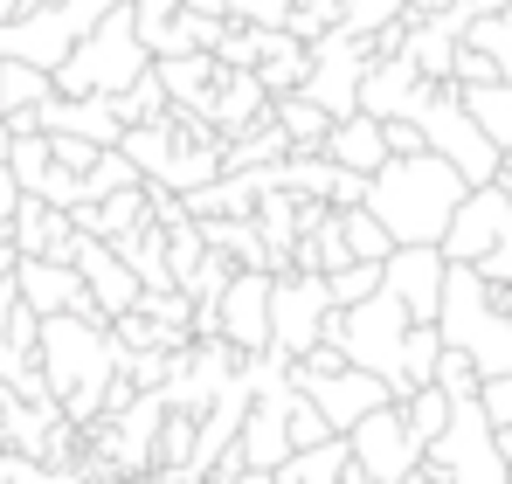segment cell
<instances>
[{"label": "cell", "mask_w": 512, "mask_h": 484, "mask_svg": "<svg viewBox=\"0 0 512 484\" xmlns=\"http://www.w3.org/2000/svg\"><path fill=\"white\" fill-rule=\"evenodd\" d=\"M464 194H471V180L443 153H429V146L423 153H395L367 180V208L381 215V229L395 242H443Z\"/></svg>", "instance_id": "obj_1"}, {"label": "cell", "mask_w": 512, "mask_h": 484, "mask_svg": "<svg viewBox=\"0 0 512 484\" xmlns=\"http://www.w3.org/2000/svg\"><path fill=\"white\" fill-rule=\"evenodd\" d=\"M125 367V346L104 319H84V312H56L42 319V374L56 388V402L70 422H104V395Z\"/></svg>", "instance_id": "obj_2"}, {"label": "cell", "mask_w": 512, "mask_h": 484, "mask_svg": "<svg viewBox=\"0 0 512 484\" xmlns=\"http://www.w3.org/2000/svg\"><path fill=\"white\" fill-rule=\"evenodd\" d=\"M436 325H443L450 346H464V353L485 367V381H492V374H512V298H499V291L485 284L478 263H450Z\"/></svg>", "instance_id": "obj_3"}, {"label": "cell", "mask_w": 512, "mask_h": 484, "mask_svg": "<svg viewBox=\"0 0 512 484\" xmlns=\"http://www.w3.org/2000/svg\"><path fill=\"white\" fill-rule=\"evenodd\" d=\"M146 70H153V49L139 35V14L132 7H111L84 42L70 49V63L56 70V90L63 97H125Z\"/></svg>", "instance_id": "obj_4"}, {"label": "cell", "mask_w": 512, "mask_h": 484, "mask_svg": "<svg viewBox=\"0 0 512 484\" xmlns=\"http://www.w3.org/2000/svg\"><path fill=\"white\" fill-rule=\"evenodd\" d=\"M409 305L381 284L374 298H360V305H346V312H333V325H326V339H340V353L353 360V367H367V374H381L388 388H395V402H402V346H409Z\"/></svg>", "instance_id": "obj_5"}, {"label": "cell", "mask_w": 512, "mask_h": 484, "mask_svg": "<svg viewBox=\"0 0 512 484\" xmlns=\"http://www.w3.org/2000/svg\"><path fill=\"white\" fill-rule=\"evenodd\" d=\"M429 464L450 484H512V457H506V443H499V422L485 415L478 395H464V402L450 408V429L429 443Z\"/></svg>", "instance_id": "obj_6"}, {"label": "cell", "mask_w": 512, "mask_h": 484, "mask_svg": "<svg viewBox=\"0 0 512 484\" xmlns=\"http://www.w3.org/2000/svg\"><path fill=\"white\" fill-rule=\"evenodd\" d=\"M416 125H423L429 153H443V160L457 166L471 187H478V180H499L506 153L485 139V125L471 118V104H464V90H457V83H436V90H429V104L416 111Z\"/></svg>", "instance_id": "obj_7"}, {"label": "cell", "mask_w": 512, "mask_h": 484, "mask_svg": "<svg viewBox=\"0 0 512 484\" xmlns=\"http://www.w3.org/2000/svg\"><path fill=\"white\" fill-rule=\"evenodd\" d=\"M333 277L326 270H277V291H270V346H284L291 360H305L312 346H326V325H333Z\"/></svg>", "instance_id": "obj_8"}, {"label": "cell", "mask_w": 512, "mask_h": 484, "mask_svg": "<svg viewBox=\"0 0 512 484\" xmlns=\"http://www.w3.org/2000/svg\"><path fill=\"white\" fill-rule=\"evenodd\" d=\"M374 35H353V28H326L312 42V77H305V97L326 104L333 118H353L360 111V83L374 70Z\"/></svg>", "instance_id": "obj_9"}, {"label": "cell", "mask_w": 512, "mask_h": 484, "mask_svg": "<svg viewBox=\"0 0 512 484\" xmlns=\"http://www.w3.org/2000/svg\"><path fill=\"white\" fill-rule=\"evenodd\" d=\"M346 443H353V464H360V471H374L381 484H402V478H416V471L429 464V443L409 429L402 402H388V408H374L367 422H353V429H346Z\"/></svg>", "instance_id": "obj_10"}, {"label": "cell", "mask_w": 512, "mask_h": 484, "mask_svg": "<svg viewBox=\"0 0 512 484\" xmlns=\"http://www.w3.org/2000/svg\"><path fill=\"white\" fill-rule=\"evenodd\" d=\"M499 242H512V180H478L457 215H450V236H443V256L450 263H485Z\"/></svg>", "instance_id": "obj_11"}, {"label": "cell", "mask_w": 512, "mask_h": 484, "mask_svg": "<svg viewBox=\"0 0 512 484\" xmlns=\"http://www.w3.org/2000/svg\"><path fill=\"white\" fill-rule=\"evenodd\" d=\"M291 381H298V395H312V402L326 408V422L333 429H353V422H367L374 408H388L395 402V388L381 381V374H367V367H333V374H312V367H291Z\"/></svg>", "instance_id": "obj_12"}, {"label": "cell", "mask_w": 512, "mask_h": 484, "mask_svg": "<svg viewBox=\"0 0 512 484\" xmlns=\"http://www.w3.org/2000/svg\"><path fill=\"white\" fill-rule=\"evenodd\" d=\"M443 277H450L443 242H395V256H388V291L409 305V319L436 325V312H443Z\"/></svg>", "instance_id": "obj_13"}, {"label": "cell", "mask_w": 512, "mask_h": 484, "mask_svg": "<svg viewBox=\"0 0 512 484\" xmlns=\"http://www.w3.org/2000/svg\"><path fill=\"white\" fill-rule=\"evenodd\" d=\"M70 263L84 270V284H90V298L104 305V319H125L139 298H146V277L118 256V242H104V236H84L77 229V249H70Z\"/></svg>", "instance_id": "obj_14"}, {"label": "cell", "mask_w": 512, "mask_h": 484, "mask_svg": "<svg viewBox=\"0 0 512 484\" xmlns=\"http://www.w3.org/2000/svg\"><path fill=\"white\" fill-rule=\"evenodd\" d=\"M77 42H84V35L70 28V14H63V7H21L14 21H0V56L42 63V70H63Z\"/></svg>", "instance_id": "obj_15"}, {"label": "cell", "mask_w": 512, "mask_h": 484, "mask_svg": "<svg viewBox=\"0 0 512 484\" xmlns=\"http://www.w3.org/2000/svg\"><path fill=\"white\" fill-rule=\"evenodd\" d=\"M429 90H436V77H423V63L395 49V56H374V70L360 83V111H374V118H416L429 104Z\"/></svg>", "instance_id": "obj_16"}, {"label": "cell", "mask_w": 512, "mask_h": 484, "mask_svg": "<svg viewBox=\"0 0 512 484\" xmlns=\"http://www.w3.org/2000/svg\"><path fill=\"white\" fill-rule=\"evenodd\" d=\"M270 291H277V270H236V284L222 291V332L243 353L270 346Z\"/></svg>", "instance_id": "obj_17"}, {"label": "cell", "mask_w": 512, "mask_h": 484, "mask_svg": "<svg viewBox=\"0 0 512 484\" xmlns=\"http://www.w3.org/2000/svg\"><path fill=\"white\" fill-rule=\"evenodd\" d=\"M42 132H77V139H97V146H125V111H118V97H49L42 104Z\"/></svg>", "instance_id": "obj_18"}, {"label": "cell", "mask_w": 512, "mask_h": 484, "mask_svg": "<svg viewBox=\"0 0 512 484\" xmlns=\"http://www.w3.org/2000/svg\"><path fill=\"white\" fill-rule=\"evenodd\" d=\"M14 249L21 256H63L70 263V249H77V215L70 208H56V201H42V194H28L21 208H14Z\"/></svg>", "instance_id": "obj_19"}, {"label": "cell", "mask_w": 512, "mask_h": 484, "mask_svg": "<svg viewBox=\"0 0 512 484\" xmlns=\"http://www.w3.org/2000/svg\"><path fill=\"white\" fill-rule=\"evenodd\" d=\"M270 90H263V77L256 70H222V90H215V104H208V118H215V132L222 139H243L250 125H263L270 118Z\"/></svg>", "instance_id": "obj_20"}, {"label": "cell", "mask_w": 512, "mask_h": 484, "mask_svg": "<svg viewBox=\"0 0 512 484\" xmlns=\"http://www.w3.org/2000/svg\"><path fill=\"white\" fill-rule=\"evenodd\" d=\"M153 70L167 83V97L180 111H208L215 104V90H222V63H215V49H187V56H153Z\"/></svg>", "instance_id": "obj_21"}, {"label": "cell", "mask_w": 512, "mask_h": 484, "mask_svg": "<svg viewBox=\"0 0 512 484\" xmlns=\"http://www.w3.org/2000/svg\"><path fill=\"white\" fill-rule=\"evenodd\" d=\"M326 153L340 166H353V173H381V166L395 160V153H388V118H374V111L340 118V125L326 132Z\"/></svg>", "instance_id": "obj_22"}, {"label": "cell", "mask_w": 512, "mask_h": 484, "mask_svg": "<svg viewBox=\"0 0 512 484\" xmlns=\"http://www.w3.org/2000/svg\"><path fill=\"white\" fill-rule=\"evenodd\" d=\"M77 215V229L84 236H132V229H146L153 222V187H118V194H104V201H84V208H70Z\"/></svg>", "instance_id": "obj_23"}, {"label": "cell", "mask_w": 512, "mask_h": 484, "mask_svg": "<svg viewBox=\"0 0 512 484\" xmlns=\"http://www.w3.org/2000/svg\"><path fill=\"white\" fill-rule=\"evenodd\" d=\"M270 118L291 132V153H326V132L340 125V118H333L326 104H312L305 90H284V97L270 104Z\"/></svg>", "instance_id": "obj_24"}, {"label": "cell", "mask_w": 512, "mask_h": 484, "mask_svg": "<svg viewBox=\"0 0 512 484\" xmlns=\"http://www.w3.org/2000/svg\"><path fill=\"white\" fill-rule=\"evenodd\" d=\"M49 97H56V70L21 63V56H0V104H7V118L14 111H42Z\"/></svg>", "instance_id": "obj_25"}, {"label": "cell", "mask_w": 512, "mask_h": 484, "mask_svg": "<svg viewBox=\"0 0 512 484\" xmlns=\"http://www.w3.org/2000/svg\"><path fill=\"white\" fill-rule=\"evenodd\" d=\"M346 464H353V443L346 436H326V443L298 450L291 464H277V484H340Z\"/></svg>", "instance_id": "obj_26"}, {"label": "cell", "mask_w": 512, "mask_h": 484, "mask_svg": "<svg viewBox=\"0 0 512 484\" xmlns=\"http://www.w3.org/2000/svg\"><path fill=\"white\" fill-rule=\"evenodd\" d=\"M457 90H464L471 118L485 125V139L506 153V146H512V83H506V77H492V83H457Z\"/></svg>", "instance_id": "obj_27"}, {"label": "cell", "mask_w": 512, "mask_h": 484, "mask_svg": "<svg viewBox=\"0 0 512 484\" xmlns=\"http://www.w3.org/2000/svg\"><path fill=\"white\" fill-rule=\"evenodd\" d=\"M118 256L146 277V284H173V263H167V222L153 215L146 229H132V236H118Z\"/></svg>", "instance_id": "obj_28"}, {"label": "cell", "mask_w": 512, "mask_h": 484, "mask_svg": "<svg viewBox=\"0 0 512 484\" xmlns=\"http://www.w3.org/2000/svg\"><path fill=\"white\" fill-rule=\"evenodd\" d=\"M436 360H443V325H409V346H402V402L436 381Z\"/></svg>", "instance_id": "obj_29"}, {"label": "cell", "mask_w": 512, "mask_h": 484, "mask_svg": "<svg viewBox=\"0 0 512 484\" xmlns=\"http://www.w3.org/2000/svg\"><path fill=\"white\" fill-rule=\"evenodd\" d=\"M284 187L291 194H312V201H333V180H340L346 166L333 160V153H284Z\"/></svg>", "instance_id": "obj_30"}, {"label": "cell", "mask_w": 512, "mask_h": 484, "mask_svg": "<svg viewBox=\"0 0 512 484\" xmlns=\"http://www.w3.org/2000/svg\"><path fill=\"white\" fill-rule=\"evenodd\" d=\"M340 229H346V249L360 256V263H388L395 256V236L381 229V215L360 201V208H340Z\"/></svg>", "instance_id": "obj_31"}, {"label": "cell", "mask_w": 512, "mask_h": 484, "mask_svg": "<svg viewBox=\"0 0 512 484\" xmlns=\"http://www.w3.org/2000/svg\"><path fill=\"white\" fill-rule=\"evenodd\" d=\"M236 270H243V263H236L229 249H208V256L187 270V284H180V291H187L194 305H222V291L236 284Z\"/></svg>", "instance_id": "obj_32"}, {"label": "cell", "mask_w": 512, "mask_h": 484, "mask_svg": "<svg viewBox=\"0 0 512 484\" xmlns=\"http://www.w3.org/2000/svg\"><path fill=\"white\" fill-rule=\"evenodd\" d=\"M7 166H14V180L35 194V187H42V173L56 166V139H49V132H14V146H7Z\"/></svg>", "instance_id": "obj_33"}, {"label": "cell", "mask_w": 512, "mask_h": 484, "mask_svg": "<svg viewBox=\"0 0 512 484\" xmlns=\"http://www.w3.org/2000/svg\"><path fill=\"white\" fill-rule=\"evenodd\" d=\"M450 408H457V395H450V388H436V381H429V388H416V395H409V402H402V415H409V429H416V436H423V443H436V436H443V429H450Z\"/></svg>", "instance_id": "obj_34"}, {"label": "cell", "mask_w": 512, "mask_h": 484, "mask_svg": "<svg viewBox=\"0 0 512 484\" xmlns=\"http://www.w3.org/2000/svg\"><path fill=\"white\" fill-rule=\"evenodd\" d=\"M464 42H478V49H485V56L499 63V77L512 83V7H499V14H478Z\"/></svg>", "instance_id": "obj_35"}, {"label": "cell", "mask_w": 512, "mask_h": 484, "mask_svg": "<svg viewBox=\"0 0 512 484\" xmlns=\"http://www.w3.org/2000/svg\"><path fill=\"white\" fill-rule=\"evenodd\" d=\"M118 111H125V125H153V118H167L173 97H167V83H160V70H146V77L132 83V90L118 97Z\"/></svg>", "instance_id": "obj_36"}, {"label": "cell", "mask_w": 512, "mask_h": 484, "mask_svg": "<svg viewBox=\"0 0 512 484\" xmlns=\"http://www.w3.org/2000/svg\"><path fill=\"white\" fill-rule=\"evenodd\" d=\"M381 284H388V263H360V256H353L346 270H333V305L346 312V305H360V298H374Z\"/></svg>", "instance_id": "obj_37"}, {"label": "cell", "mask_w": 512, "mask_h": 484, "mask_svg": "<svg viewBox=\"0 0 512 484\" xmlns=\"http://www.w3.org/2000/svg\"><path fill=\"white\" fill-rule=\"evenodd\" d=\"M436 388H450V395L464 402V395H478V388H485V367H478V360H471L464 346H450V339H443V360H436Z\"/></svg>", "instance_id": "obj_38"}, {"label": "cell", "mask_w": 512, "mask_h": 484, "mask_svg": "<svg viewBox=\"0 0 512 484\" xmlns=\"http://www.w3.org/2000/svg\"><path fill=\"white\" fill-rule=\"evenodd\" d=\"M402 14H409V0H346L340 28H353V35H381V28H395Z\"/></svg>", "instance_id": "obj_39"}, {"label": "cell", "mask_w": 512, "mask_h": 484, "mask_svg": "<svg viewBox=\"0 0 512 484\" xmlns=\"http://www.w3.org/2000/svg\"><path fill=\"white\" fill-rule=\"evenodd\" d=\"M326 436H340V429L326 422V408L312 402V395H298V402H291V450H312V443H326Z\"/></svg>", "instance_id": "obj_40"}, {"label": "cell", "mask_w": 512, "mask_h": 484, "mask_svg": "<svg viewBox=\"0 0 512 484\" xmlns=\"http://www.w3.org/2000/svg\"><path fill=\"white\" fill-rule=\"evenodd\" d=\"M291 0H229V21H250V28H291Z\"/></svg>", "instance_id": "obj_41"}, {"label": "cell", "mask_w": 512, "mask_h": 484, "mask_svg": "<svg viewBox=\"0 0 512 484\" xmlns=\"http://www.w3.org/2000/svg\"><path fill=\"white\" fill-rule=\"evenodd\" d=\"M49 139H56V166H70V173H90L97 153H104L97 139H77V132H49Z\"/></svg>", "instance_id": "obj_42"}, {"label": "cell", "mask_w": 512, "mask_h": 484, "mask_svg": "<svg viewBox=\"0 0 512 484\" xmlns=\"http://www.w3.org/2000/svg\"><path fill=\"white\" fill-rule=\"evenodd\" d=\"M492 77H499V63H492L478 42H464V49H457V70H450V83H492Z\"/></svg>", "instance_id": "obj_43"}, {"label": "cell", "mask_w": 512, "mask_h": 484, "mask_svg": "<svg viewBox=\"0 0 512 484\" xmlns=\"http://www.w3.org/2000/svg\"><path fill=\"white\" fill-rule=\"evenodd\" d=\"M478 402H485V415H492L499 429H512V374H492V381L478 388Z\"/></svg>", "instance_id": "obj_44"}, {"label": "cell", "mask_w": 512, "mask_h": 484, "mask_svg": "<svg viewBox=\"0 0 512 484\" xmlns=\"http://www.w3.org/2000/svg\"><path fill=\"white\" fill-rule=\"evenodd\" d=\"M478 270H485V284H492L499 298H512V242H499V249H492Z\"/></svg>", "instance_id": "obj_45"}, {"label": "cell", "mask_w": 512, "mask_h": 484, "mask_svg": "<svg viewBox=\"0 0 512 484\" xmlns=\"http://www.w3.org/2000/svg\"><path fill=\"white\" fill-rule=\"evenodd\" d=\"M21 201H28V187H21V180H14V166L0 160V236H7V229H14V208H21Z\"/></svg>", "instance_id": "obj_46"}, {"label": "cell", "mask_w": 512, "mask_h": 484, "mask_svg": "<svg viewBox=\"0 0 512 484\" xmlns=\"http://www.w3.org/2000/svg\"><path fill=\"white\" fill-rule=\"evenodd\" d=\"M429 139H423V125L416 118H388V153H423Z\"/></svg>", "instance_id": "obj_47"}, {"label": "cell", "mask_w": 512, "mask_h": 484, "mask_svg": "<svg viewBox=\"0 0 512 484\" xmlns=\"http://www.w3.org/2000/svg\"><path fill=\"white\" fill-rule=\"evenodd\" d=\"M7 484H84V478H63V471H49L42 457H21V464H14V478H7Z\"/></svg>", "instance_id": "obj_48"}, {"label": "cell", "mask_w": 512, "mask_h": 484, "mask_svg": "<svg viewBox=\"0 0 512 484\" xmlns=\"http://www.w3.org/2000/svg\"><path fill=\"white\" fill-rule=\"evenodd\" d=\"M298 14H312V21H326V28H340V7L346 0H291Z\"/></svg>", "instance_id": "obj_49"}, {"label": "cell", "mask_w": 512, "mask_h": 484, "mask_svg": "<svg viewBox=\"0 0 512 484\" xmlns=\"http://www.w3.org/2000/svg\"><path fill=\"white\" fill-rule=\"evenodd\" d=\"M14 305H21V284H14V270H7V277H0V332L14 319Z\"/></svg>", "instance_id": "obj_50"}, {"label": "cell", "mask_w": 512, "mask_h": 484, "mask_svg": "<svg viewBox=\"0 0 512 484\" xmlns=\"http://www.w3.org/2000/svg\"><path fill=\"white\" fill-rule=\"evenodd\" d=\"M340 484H381V478H374V471H360V464H346V478Z\"/></svg>", "instance_id": "obj_51"}, {"label": "cell", "mask_w": 512, "mask_h": 484, "mask_svg": "<svg viewBox=\"0 0 512 484\" xmlns=\"http://www.w3.org/2000/svg\"><path fill=\"white\" fill-rule=\"evenodd\" d=\"M236 484H277V471H256V464H250V471H243Z\"/></svg>", "instance_id": "obj_52"}, {"label": "cell", "mask_w": 512, "mask_h": 484, "mask_svg": "<svg viewBox=\"0 0 512 484\" xmlns=\"http://www.w3.org/2000/svg\"><path fill=\"white\" fill-rule=\"evenodd\" d=\"M436 7H450V0H409V14H436Z\"/></svg>", "instance_id": "obj_53"}, {"label": "cell", "mask_w": 512, "mask_h": 484, "mask_svg": "<svg viewBox=\"0 0 512 484\" xmlns=\"http://www.w3.org/2000/svg\"><path fill=\"white\" fill-rule=\"evenodd\" d=\"M471 7H478V14H499V7H512V0H471Z\"/></svg>", "instance_id": "obj_54"}, {"label": "cell", "mask_w": 512, "mask_h": 484, "mask_svg": "<svg viewBox=\"0 0 512 484\" xmlns=\"http://www.w3.org/2000/svg\"><path fill=\"white\" fill-rule=\"evenodd\" d=\"M14 14H21V0H0V21H14Z\"/></svg>", "instance_id": "obj_55"}, {"label": "cell", "mask_w": 512, "mask_h": 484, "mask_svg": "<svg viewBox=\"0 0 512 484\" xmlns=\"http://www.w3.org/2000/svg\"><path fill=\"white\" fill-rule=\"evenodd\" d=\"M21 7H63V0H21Z\"/></svg>", "instance_id": "obj_56"}, {"label": "cell", "mask_w": 512, "mask_h": 484, "mask_svg": "<svg viewBox=\"0 0 512 484\" xmlns=\"http://www.w3.org/2000/svg\"><path fill=\"white\" fill-rule=\"evenodd\" d=\"M499 173H506V180H512V146H506V166H499Z\"/></svg>", "instance_id": "obj_57"}, {"label": "cell", "mask_w": 512, "mask_h": 484, "mask_svg": "<svg viewBox=\"0 0 512 484\" xmlns=\"http://www.w3.org/2000/svg\"><path fill=\"white\" fill-rule=\"evenodd\" d=\"M208 484H222V478H208Z\"/></svg>", "instance_id": "obj_58"}, {"label": "cell", "mask_w": 512, "mask_h": 484, "mask_svg": "<svg viewBox=\"0 0 512 484\" xmlns=\"http://www.w3.org/2000/svg\"><path fill=\"white\" fill-rule=\"evenodd\" d=\"M0 277H7V270H0Z\"/></svg>", "instance_id": "obj_59"}]
</instances>
